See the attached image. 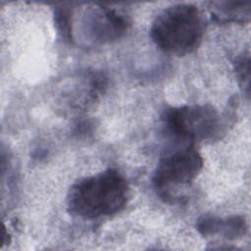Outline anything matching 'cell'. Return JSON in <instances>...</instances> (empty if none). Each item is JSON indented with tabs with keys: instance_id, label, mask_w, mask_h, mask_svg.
<instances>
[{
	"instance_id": "6da1fadb",
	"label": "cell",
	"mask_w": 251,
	"mask_h": 251,
	"mask_svg": "<svg viewBox=\"0 0 251 251\" xmlns=\"http://www.w3.org/2000/svg\"><path fill=\"white\" fill-rule=\"evenodd\" d=\"M129 199V185L116 169L76 180L69 189L67 209L75 217L96 220L122 211Z\"/></svg>"
},
{
	"instance_id": "7a4b0ae2",
	"label": "cell",
	"mask_w": 251,
	"mask_h": 251,
	"mask_svg": "<svg viewBox=\"0 0 251 251\" xmlns=\"http://www.w3.org/2000/svg\"><path fill=\"white\" fill-rule=\"evenodd\" d=\"M205 30L199 9L192 4H175L162 10L154 19L150 37L162 51L184 56L201 44Z\"/></svg>"
},
{
	"instance_id": "3957f363",
	"label": "cell",
	"mask_w": 251,
	"mask_h": 251,
	"mask_svg": "<svg viewBox=\"0 0 251 251\" xmlns=\"http://www.w3.org/2000/svg\"><path fill=\"white\" fill-rule=\"evenodd\" d=\"M128 26L124 15L104 6H86L71 12V40L102 45L122 37Z\"/></svg>"
},
{
	"instance_id": "277c9868",
	"label": "cell",
	"mask_w": 251,
	"mask_h": 251,
	"mask_svg": "<svg viewBox=\"0 0 251 251\" xmlns=\"http://www.w3.org/2000/svg\"><path fill=\"white\" fill-rule=\"evenodd\" d=\"M163 121L172 134L190 141L213 137L221 125L218 111L208 104L169 108L164 113Z\"/></svg>"
},
{
	"instance_id": "5b68a950",
	"label": "cell",
	"mask_w": 251,
	"mask_h": 251,
	"mask_svg": "<svg viewBox=\"0 0 251 251\" xmlns=\"http://www.w3.org/2000/svg\"><path fill=\"white\" fill-rule=\"evenodd\" d=\"M203 167V159L193 144H187L165 154L158 162L152 181L162 195L171 188L187 185L192 182Z\"/></svg>"
},
{
	"instance_id": "8992f818",
	"label": "cell",
	"mask_w": 251,
	"mask_h": 251,
	"mask_svg": "<svg viewBox=\"0 0 251 251\" xmlns=\"http://www.w3.org/2000/svg\"><path fill=\"white\" fill-rule=\"evenodd\" d=\"M196 227L203 236L222 234L225 238L235 239L242 236L247 228L242 217L232 216L226 219L214 216H203L198 220Z\"/></svg>"
},
{
	"instance_id": "52a82bcc",
	"label": "cell",
	"mask_w": 251,
	"mask_h": 251,
	"mask_svg": "<svg viewBox=\"0 0 251 251\" xmlns=\"http://www.w3.org/2000/svg\"><path fill=\"white\" fill-rule=\"evenodd\" d=\"M210 11L215 21L227 23H248L250 19V2H213Z\"/></svg>"
},
{
	"instance_id": "ba28073f",
	"label": "cell",
	"mask_w": 251,
	"mask_h": 251,
	"mask_svg": "<svg viewBox=\"0 0 251 251\" xmlns=\"http://www.w3.org/2000/svg\"><path fill=\"white\" fill-rule=\"evenodd\" d=\"M235 71L243 91L249 96L250 89V58L249 53L243 54L235 61Z\"/></svg>"
}]
</instances>
